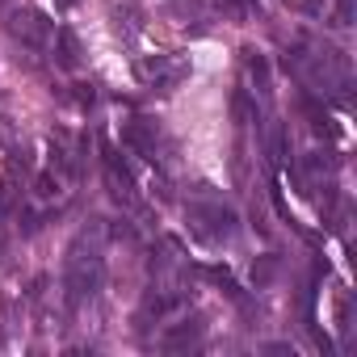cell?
I'll list each match as a JSON object with an SVG mask.
<instances>
[{"label":"cell","mask_w":357,"mask_h":357,"mask_svg":"<svg viewBox=\"0 0 357 357\" xmlns=\"http://www.w3.org/2000/svg\"><path fill=\"white\" fill-rule=\"evenodd\" d=\"M190 219H194V236H202V240H211V244H219V240H227V236L236 231V219H231V211H223V206H211V211L194 206Z\"/></svg>","instance_id":"277c9868"},{"label":"cell","mask_w":357,"mask_h":357,"mask_svg":"<svg viewBox=\"0 0 357 357\" xmlns=\"http://www.w3.org/2000/svg\"><path fill=\"white\" fill-rule=\"evenodd\" d=\"M55 5H59V9H76V5H80V0H55Z\"/></svg>","instance_id":"7c38bea8"},{"label":"cell","mask_w":357,"mask_h":357,"mask_svg":"<svg viewBox=\"0 0 357 357\" xmlns=\"http://www.w3.org/2000/svg\"><path fill=\"white\" fill-rule=\"evenodd\" d=\"M122 143H126V147H135L139 155H151V160H155V122H147V118H135V122H126V130H122Z\"/></svg>","instance_id":"8992f818"},{"label":"cell","mask_w":357,"mask_h":357,"mask_svg":"<svg viewBox=\"0 0 357 357\" xmlns=\"http://www.w3.org/2000/svg\"><path fill=\"white\" fill-rule=\"evenodd\" d=\"M336 26H353V0H336Z\"/></svg>","instance_id":"8fae6325"},{"label":"cell","mask_w":357,"mask_h":357,"mask_svg":"<svg viewBox=\"0 0 357 357\" xmlns=\"http://www.w3.org/2000/svg\"><path fill=\"white\" fill-rule=\"evenodd\" d=\"M332 168H336V160H332L328 151H311V155H307V172H311V176H328Z\"/></svg>","instance_id":"30bf717a"},{"label":"cell","mask_w":357,"mask_h":357,"mask_svg":"<svg viewBox=\"0 0 357 357\" xmlns=\"http://www.w3.org/2000/svg\"><path fill=\"white\" fill-rule=\"evenodd\" d=\"M202 340V324L198 319H185V324H172L168 332H164V349L168 353H181V349H194Z\"/></svg>","instance_id":"52a82bcc"},{"label":"cell","mask_w":357,"mask_h":357,"mask_svg":"<svg viewBox=\"0 0 357 357\" xmlns=\"http://www.w3.org/2000/svg\"><path fill=\"white\" fill-rule=\"evenodd\" d=\"M105 181H109V194H114L118 202H126V206L135 202V181H130V172L118 164V155H114L109 147H105Z\"/></svg>","instance_id":"5b68a950"},{"label":"cell","mask_w":357,"mask_h":357,"mask_svg":"<svg viewBox=\"0 0 357 357\" xmlns=\"http://www.w3.org/2000/svg\"><path fill=\"white\" fill-rule=\"evenodd\" d=\"M269 151H273V160H278V164H286V160H290V147H286V126H282V122H273V126H269Z\"/></svg>","instance_id":"9c48e42d"},{"label":"cell","mask_w":357,"mask_h":357,"mask_svg":"<svg viewBox=\"0 0 357 357\" xmlns=\"http://www.w3.org/2000/svg\"><path fill=\"white\" fill-rule=\"evenodd\" d=\"M97 286H101V252L84 248V240H80L72 248V257H68V294H72V303H80Z\"/></svg>","instance_id":"6da1fadb"},{"label":"cell","mask_w":357,"mask_h":357,"mask_svg":"<svg viewBox=\"0 0 357 357\" xmlns=\"http://www.w3.org/2000/svg\"><path fill=\"white\" fill-rule=\"evenodd\" d=\"M139 80L143 84H155V89H172V84H181L190 63L185 59H176V55H155V59H139Z\"/></svg>","instance_id":"7a4b0ae2"},{"label":"cell","mask_w":357,"mask_h":357,"mask_svg":"<svg viewBox=\"0 0 357 357\" xmlns=\"http://www.w3.org/2000/svg\"><path fill=\"white\" fill-rule=\"evenodd\" d=\"M9 34H13V43L38 51V47L51 43V22H47L38 9H17V13L9 17Z\"/></svg>","instance_id":"3957f363"},{"label":"cell","mask_w":357,"mask_h":357,"mask_svg":"<svg viewBox=\"0 0 357 357\" xmlns=\"http://www.w3.org/2000/svg\"><path fill=\"white\" fill-rule=\"evenodd\" d=\"M55 59H59V68H68V72L80 63V43H76L72 30H55Z\"/></svg>","instance_id":"ba28073f"}]
</instances>
